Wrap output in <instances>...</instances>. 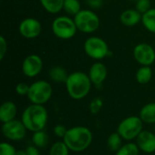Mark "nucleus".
I'll list each match as a JSON object with an SVG mask.
<instances>
[{"label":"nucleus","mask_w":155,"mask_h":155,"mask_svg":"<svg viewBox=\"0 0 155 155\" xmlns=\"http://www.w3.org/2000/svg\"><path fill=\"white\" fill-rule=\"evenodd\" d=\"M139 153L140 149L136 143H127L116 152V155H139Z\"/></svg>","instance_id":"obj_25"},{"label":"nucleus","mask_w":155,"mask_h":155,"mask_svg":"<svg viewBox=\"0 0 155 155\" xmlns=\"http://www.w3.org/2000/svg\"><path fill=\"white\" fill-rule=\"evenodd\" d=\"M16 150L14 145L9 143H2L0 144V155H15Z\"/></svg>","instance_id":"obj_29"},{"label":"nucleus","mask_w":155,"mask_h":155,"mask_svg":"<svg viewBox=\"0 0 155 155\" xmlns=\"http://www.w3.org/2000/svg\"><path fill=\"white\" fill-rule=\"evenodd\" d=\"M15 155H26V152L25 150H16Z\"/></svg>","instance_id":"obj_35"},{"label":"nucleus","mask_w":155,"mask_h":155,"mask_svg":"<svg viewBox=\"0 0 155 155\" xmlns=\"http://www.w3.org/2000/svg\"><path fill=\"white\" fill-rule=\"evenodd\" d=\"M44 68V61L37 54H29L22 62V73L28 78L37 76Z\"/></svg>","instance_id":"obj_12"},{"label":"nucleus","mask_w":155,"mask_h":155,"mask_svg":"<svg viewBox=\"0 0 155 155\" xmlns=\"http://www.w3.org/2000/svg\"><path fill=\"white\" fill-rule=\"evenodd\" d=\"M42 7L49 14H58L64 9V0H39Z\"/></svg>","instance_id":"obj_19"},{"label":"nucleus","mask_w":155,"mask_h":155,"mask_svg":"<svg viewBox=\"0 0 155 155\" xmlns=\"http://www.w3.org/2000/svg\"><path fill=\"white\" fill-rule=\"evenodd\" d=\"M25 152H26V155H40L39 149L35 145H30L26 147Z\"/></svg>","instance_id":"obj_34"},{"label":"nucleus","mask_w":155,"mask_h":155,"mask_svg":"<svg viewBox=\"0 0 155 155\" xmlns=\"http://www.w3.org/2000/svg\"><path fill=\"white\" fill-rule=\"evenodd\" d=\"M32 143H33V145L37 147L39 150L40 149H45V148L47 147V145L49 143L48 134L44 130L33 133Z\"/></svg>","instance_id":"obj_22"},{"label":"nucleus","mask_w":155,"mask_h":155,"mask_svg":"<svg viewBox=\"0 0 155 155\" xmlns=\"http://www.w3.org/2000/svg\"><path fill=\"white\" fill-rule=\"evenodd\" d=\"M53 87L51 84L45 80H38L30 84L27 94L31 104L44 105L52 97Z\"/></svg>","instance_id":"obj_7"},{"label":"nucleus","mask_w":155,"mask_h":155,"mask_svg":"<svg viewBox=\"0 0 155 155\" xmlns=\"http://www.w3.org/2000/svg\"><path fill=\"white\" fill-rule=\"evenodd\" d=\"M67 130H68V129H67L64 125H63V124H57V125H55L54 128V134H55V136L64 139V135H65Z\"/></svg>","instance_id":"obj_32"},{"label":"nucleus","mask_w":155,"mask_h":155,"mask_svg":"<svg viewBox=\"0 0 155 155\" xmlns=\"http://www.w3.org/2000/svg\"><path fill=\"white\" fill-rule=\"evenodd\" d=\"M85 3L91 8L94 9H98L103 5V0H85Z\"/></svg>","instance_id":"obj_33"},{"label":"nucleus","mask_w":155,"mask_h":155,"mask_svg":"<svg viewBox=\"0 0 155 155\" xmlns=\"http://www.w3.org/2000/svg\"><path fill=\"white\" fill-rule=\"evenodd\" d=\"M143 124L140 116L126 117L119 124L117 133L125 141L135 140L143 131Z\"/></svg>","instance_id":"obj_8"},{"label":"nucleus","mask_w":155,"mask_h":155,"mask_svg":"<svg viewBox=\"0 0 155 155\" xmlns=\"http://www.w3.org/2000/svg\"><path fill=\"white\" fill-rule=\"evenodd\" d=\"M51 29L54 35L62 40L72 39L78 31L74 18L70 15L56 16L52 22Z\"/></svg>","instance_id":"obj_5"},{"label":"nucleus","mask_w":155,"mask_h":155,"mask_svg":"<svg viewBox=\"0 0 155 155\" xmlns=\"http://www.w3.org/2000/svg\"><path fill=\"white\" fill-rule=\"evenodd\" d=\"M152 8L151 0H138L135 2V9L142 15Z\"/></svg>","instance_id":"obj_28"},{"label":"nucleus","mask_w":155,"mask_h":155,"mask_svg":"<svg viewBox=\"0 0 155 155\" xmlns=\"http://www.w3.org/2000/svg\"><path fill=\"white\" fill-rule=\"evenodd\" d=\"M103 105H104L103 100H102L100 97H95V98H94V99L91 101V103H90V105H89L90 112H91L93 114H97L100 113V111L102 110Z\"/></svg>","instance_id":"obj_27"},{"label":"nucleus","mask_w":155,"mask_h":155,"mask_svg":"<svg viewBox=\"0 0 155 155\" xmlns=\"http://www.w3.org/2000/svg\"><path fill=\"white\" fill-rule=\"evenodd\" d=\"M92 84L88 74L82 71H75L69 74L65 82V88L72 99L82 100L89 94Z\"/></svg>","instance_id":"obj_1"},{"label":"nucleus","mask_w":155,"mask_h":155,"mask_svg":"<svg viewBox=\"0 0 155 155\" xmlns=\"http://www.w3.org/2000/svg\"><path fill=\"white\" fill-rule=\"evenodd\" d=\"M69 148L64 141L54 143L49 151V155H69Z\"/></svg>","instance_id":"obj_26"},{"label":"nucleus","mask_w":155,"mask_h":155,"mask_svg":"<svg viewBox=\"0 0 155 155\" xmlns=\"http://www.w3.org/2000/svg\"><path fill=\"white\" fill-rule=\"evenodd\" d=\"M85 54L96 61H101L109 56L111 51L105 40L99 36H89L84 43Z\"/></svg>","instance_id":"obj_6"},{"label":"nucleus","mask_w":155,"mask_h":155,"mask_svg":"<svg viewBox=\"0 0 155 155\" xmlns=\"http://www.w3.org/2000/svg\"><path fill=\"white\" fill-rule=\"evenodd\" d=\"M63 141L70 151L81 153L91 145L93 142V134L87 127L74 126L67 130Z\"/></svg>","instance_id":"obj_3"},{"label":"nucleus","mask_w":155,"mask_h":155,"mask_svg":"<svg viewBox=\"0 0 155 155\" xmlns=\"http://www.w3.org/2000/svg\"><path fill=\"white\" fill-rule=\"evenodd\" d=\"M29 87L30 85H28L25 83H19L15 86V92L20 96H25V95L27 96L29 92Z\"/></svg>","instance_id":"obj_30"},{"label":"nucleus","mask_w":155,"mask_h":155,"mask_svg":"<svg viewBox=\"0 0 155 155\" xmlns=\"http://www.w3.org/2000/svg\"><path fill=\"white\" fill-rule=\"evenodd\" d=\"M140 151L145 153H155V134L150 131H143L135 139Z\"/></svg>","instance_id":"obj_14"},{"label":"nucleus","mask_w":155,"mask_h":155,"mask_svg":"<svg viewBox=\"0 0 155 155\" xmlns=\"http://www.w3.org/2000/svg\"><path fill=\"white\" fill-rule=\"evenodd\" d=\"M143 27L150 33L155 35V8L152 7L149 11L142 15V22Z\"/></svg>","instance_id":"obj_20"},{"label":"nucleus","mask_w":155,"mask_h":155,"mask_svg":"<svg viewBox=\"0 0 155 155\" xmlns=\"http://www.w3.org/2000/svg\"><path fill=\"white\" fill-rule=\"evenodd\" d=\"M81 9V3L79 0H64L63 10L67 14V15L74 16Z\"/></svg>","instance_id":"obj_24"},{"label":"nucleus","mask_w":155,"mask_h":155,"mask_svg":"<svg viewBox=\"0 0 155 155\" xmlns=\"http://www.w3.org/2000/svg\"><path fill=\"white\" fill-rule=\"evenodd\" d=\"M123 140L124 139L122 138V136L117 132L113 133L109 135V137L107 139V147L109 148L110 151L116 153L124 145Z\"/></svg>","instance_id":"obj_23"},{"label":"nucleus","mask_w":155,"mask_h":155,"mask_svg":"<svg viewBox=\"0 0 155 155\" xmlns=\"http://www.w3.org/2000/svg\"><path fill=\"white\" fill-rule=\"evenodd\" d=\"M129 1H134V2H136V1H138V0H129Z\"/></svg>","instance_id":"obj_36"},{"label":"nucleus","mask_w":155,"mask_h":155,"mask_svg":"<svg viewBox=\"0 0 155 155\" xmlns=\"http://www.w3.org/2000/svg\"><path fill=\"white\" fill-rule=\"evenodd\" d=\"M7 48H8L7 41L4 35H1L0 36V60H3L4 57L5 56L7 53Z\"/></svg>","instance_id":"obj_31"},{"label":"nucleus","mask_w":155,"mask_h":155,"mask_svg":"<svg viewBox=\"0 0 155 155\" xmlns=\"http://www.w3.org/2000/svg\"><path fill=\"white\" fill-rule=\"evenodd\" d=\"M153 78V69L151 66L142 65L135 74V79L140 84H148Z\"/></svg>","instance_id":"obj_21"},{"label":"nucleus","mask_w":155,"mask_h":155,"mask_svg":"<svg viewBox=\"0 0 155 155\" xmlns=\"http://www.w3.org/2000/svg\"><path fill=\"white\" fill-rule=\"evenodd\" d=\"M21 120L27 131L35 133L45 129L48 121V113L44 105L31 104L24 110Z\"/></svg>","instance_id":"obj_2"},{"label":"nucleus","mask_w":155,"mask_h":155,"mask_svg":"<svg viewBox=\"0 0 155 155\" xmlns=\"http://www.w3.org/2000/svg\"><path fill=\"white\" fill-rule=\"evenodd\" d=\"M134 60L141 65L151 66L155 62V49L148 43L136 45L133 51Z\"/></svg>","instance_id":"obj_9"},{"label":"nucleus","mask_w":155,"mask_h":155,"mask_svg":"<svg viewBox=\"0 0 155 155\" xmlns=\"http://www.w3.org/2000/svg\"><path fill=\"white\" fill-rule=\"evenodd\" d=\"M139 116L144 124H155V103H149L143 105L140 111Z\"/></svg>","instance_id":"obj_17"},{"label":"nucleus","mask_w":155,"mask_h":155,"mask_svg":"<svg viewBox=\"0 0 155 155\" xmlns=\"http://www.w3.org/2000/svg\"><path fill=\"white\" fill-rule=\"evenodd\" d=\"M88 75L90 77L92 84H94L95 86L99 87L104 84V82L107 78L108 69L104 63L97 61V62L94 63L91 65V67L89 68Z\"/></svg>","instance_id":"obj_13"},{"label":"nucleus","mask_w":155,"mask_h":155,"mask_svg":"<svg viewBox=\"0 0 155 155\" xmlns=\"http://www.w3.org/2000/svg\"><path fill=\"white\" fill-rule=\"evenodd\" d=\"M18 32L20 35L25 39H35L40 35L42 32V25L36 18L26 17L20 22Z\"/></svg>","instance_id":"obj_11"},{"label":"nucleus","mask_w":155,"mask_h":155,"mask_svg":"<svg viewBox=\"0 0 155 155\" xmlns=\"http://www.w3.org/2000/svg\"><path fill=\"white\" fill-rule=\"evenodd\" d=\"M27 129L22 120L14 119L2 125V134L10 141H21L25 138Z\"/></svg>","instance_id":"obj_10"},{"label":"nucleus","mask_w":155,"mask_h":155,"mask_svg":"<svg viewBox=\"0 0 155 155\" xmlns=\"http://www.w3.org/2000/svg\"><path fill=\"white\" fill-rule=\"evenodd\" d=\"M154 134H155V126H154Z\"/></svg>","instance_id":"obj_37"},{"label":"nucleus","mask_w":155,"mask_h":155,"mask_svg":"<svg viewBox=\"0 0 155 155\" xmlns=\"http://www.w3.org/2000/svg\"><path fill=\"white\" fill-rule=\"evenodd\" d=\"M48 75H49V78L54 83L65 84L69 74H67L66 70L64 67L59 66V65H55V66H53L49 70Z\"/></svg>","instance_id":"obj_18"},{"label":"nucleus","mask_w":155,"mask_h":155,"mask_svg":"<svg viewBox=\"0 0 155 155\" xmlns=\"http://www.w3.org/2000/svg\"><path fill=\"white\" fill-rule=\"evenodd\" d=\"M17 114V108L15 103L12 101H5L0 107V121L2 124L10 122L15 119Z\"/></svg>","instance_id":"obj_16"},{"label":"nucleus","mask_w":155,"mask_h":155,"mask_svg":"<svg viewBox=\"0 0 155 155\" xmlns=\"http://www.w3.org/2000/svg\"><path fill=\"white\" fill-rule=\"evenodd\" d=\"M73 18L77 30L83 34H93L100 27V18L92 9H81Z\"/></svg>","instance_id":"obj_4"},{"label":"nucleus","mask_w":155,"mask_h":155,"mask_svg":"<svg viewBox=\"0 0 155 155\" xmlns=\"http://www.w3.org/2000/svg\"><path fill=\"white\" fill-rule=\"evenodd\" d=\"M120 22L128 27L134 26L142 22V14L135 8H129L123 11L120 15Z\"/></svg>","instance_id":"obj_15"}]
</instances>
